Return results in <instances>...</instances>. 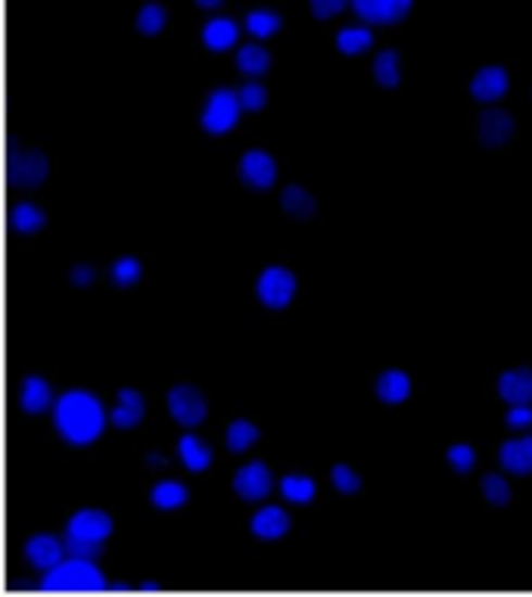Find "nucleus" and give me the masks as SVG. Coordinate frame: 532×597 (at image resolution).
Segmentation results:
<instances>
[{
  "mask_svg": "<svg viewBox=\"0 0 532 597\" xmlns=\"http://www.w3.org/2000/svg\"><path fill=\"white\" fill-rule=\"evenodd\" d=\"M53 427L69 445H91L106 430V411L88 390H69L53 402Z\"/></svg>",
  "mask_w": 532,
  "mask_h": 597,
  "instance_id": "1",
  "label": "nucleus"
},
{
  "mask_svg": "<svg viewBox=\"0 0 532 597\" xmlns=\"http://www.w3.org/2000/svg\"><path fill=\"white\" fill-rule=\"evenodd\" d=\"M113 517L106 510L97 507H85L78 513H72L66 523V551L69 557H88L93 560L97 554L103 551V542L113 535Z\"/></svg>",
  "mask_w": 532,
  "mask_h": 597,
  "instance_id": "2",
  "label": "nucleus"
},
{
  "mask_svg": "<svg viewBox=\"0 0 532 597\" xmlns=\"http://www.w3.org/2000/svg\"><path fill=\"white\" fill-rule=\"evenodd\" d=\"M106 582L88 557H69L41 575L45 592H100Z\"/></svg>",
  "mask_w": 532,
  "mask_h": 597,
  "instance_id": "3",
  "label": "nucleus"
},
{
  "mask_svg": "<svg viewBox=\"0 0 532 597\" xmlns=\"http://www.w3.org/2000/svg\"><path fill=\"white\" fill-rule=\"evenodd\" d=\"M243 113V103H240V91H231V88H215V91L206 97V106H203V115H200V125L203 131L218 138V135H228L233 131L237 118Z\"/></svg>",
  "mask_w": 532,
  "mask_h": 597,
  "instance_id": "4",
  "label": "nucleus"
},
{
  "mask_svg": "<svg viewBox=\"0 0 532 597\" xmlns=\"http://www.w3.org/2000/svg\"><path fill=\"white\" fill-rule=\"evenodd\" d=\"M255 296L265 308L283 312L296 296V275L283 265H268L255 280Z\"/></svg>",
  "mask_w": 532,
  "mask_h": 597,
  "instance_id": "5",
  "label": "nucleus"
},
{
  "mask_svg": "<svg viewBox=\"0 0 532 597\" xmlns=\"http://www.w3.org/2000/svg\"><path fill=\"white\" fill-rule=\"evenodd\" d=\"M165 405H168V414L175 417V423H178V427H185V430L200 427L208 414L206 395L197 390V386H190V383H178V386H172L168 395H165Z\"/></svg>",
  "mask_w": 532,
  "mask_h": 597,
  "instance_id": "6",
  "label": "nucleus"
},
{
  "mask_svg": "<svg viewBox=\"0 0 532 597\" xmlns=\"http://www.w3.org/2000/svg\"><path fill=\"white\" fill-rule=\"evenodd\" d=\"M271 485H275V477H271V467L265 460H250V463H243L233 473V495L240 501H262V498H268Z\"/></svg>",
  "mask_w": 532,
  "mask_h": 597,
  "instance_id": "7",
  "label": "nucleus"
},
{
  "mask_svg": "<svg viewBox=\"0 0 532 597\" xmlns=\"http://www.w3.org/2000/svg\"><path fill=\"white\" fill-rule=\"evenodd\" d=\"M237 175H240L243 185L253 187V190H268L278 181V162L265 150H246L237 162Z\"/></svg>",
  "mask_w": 532,
  "mask_h": 597,
  "instance_id": "8",
  "label": "nucleus"
},
{
  "mask_svg": "<svg viewBox=\"0 0 532 597\" xmlns=\"http://www.w3.org/2000/svg\"><path fill=\"white\" fill-rule=\"evenodd\" d=\"M415 0H352V10L362 23L395 25L411 13Z\"/></svg>",
  "mask_w": 532,
  "mask_h": 597,
  "instance_id": "9",
  "label": "nucleus"
},
{
  "mask_svg": "<svg viewBox=\"0 0 532 597\" xmlns=\"http://www.w3.org/2000/svg\"><path fill=\"white\" fill-rule=\"evenodd\" d=\"M10 175H13V185L25 187V190H38L45 185L47 175H50V162L41 150H20L13 156L10 165Z\"/></svg>",
  "mask_w": 532,
  "mask_h": 597,
  "instance_id": "10",
  "label": "nucleus"
},
{
  "mask_svg": "<svg viewBox=\"0 0 532 597\" xmlns=\"http://www.w3.org/2000/svg\"><path fill=\"white\" fill-rule=\"evenodd\" d=\"M477 138H480V143L489 147V150L505 147V143L514 138V115H510L508 110H498V106L480 113V118H477Z\"/></svg>",
  "mask_w": 532,
  "mask_h": 597,
  "instance_id": "11",
  "label": "nucleus"
},
{
  "mask_svg": "<svg viewBox=\"0 0 532 597\" xmlns=\"http://www.w3.org/2000/svg\"><path fill=\"white\" fill-rule=\"evenodd\" d=\"M63 554H66V542H60L56 535H31L25 542V560L38 570V573H47L53 570L56 563H63Z\"/></svg>",
  "mask_w": 532,
  "mask_h": 597,
  "instance_id": "12",
  "label": "nucleus"
},
{
  "mask_svg": "<svg viewBox=\"0 0 532 597\" xmlns=\"http://www.w3.org/2000/svg\"><path fill=\"white\" fill-rule=\"evenodd\" d=\"M510 88V75L505 66H483L470 78V97L480 103H495L502 100Z\"/></svg>",
  "mask_w": 532,
  "mask_h": 597,
  "instance_id": "13",
  "label": "nucleus"
},
{
  "mask_svg": "<svg viewBox=\"0 0 532 597\" xmlns=\"http://www.w3.org/2000/svg\"><path fill=\"white\" fill-rule=\"evenodd\" d=\"M290 513L278 505H265L258 507L253 513V520H250V532H253L255 538H262V542H278L283 538L287 532H290Z\"/></svg>",
  "mask_w": 532,
  "mask_h": 597,
  "instance_id": "14",
  "label": "nucleus"
},
{
  "mask_svg": "<svg viewBox=\"0 0 532 597\" xmlns=\"http://www.w3.org/2000/svg\"><path fill=\"white\" fill-rule=\"evenodd\" d=\"M143 414H147V402H143V395L138 390H118L116 395V405H113V411H110V420H113V427L118 430H135L140 420H143Z\"/></svg>",
  "mask_w": 532,
  "mask_h": 597,
  "instance_id": "15",
  "label": "nucleus"
},
{
  "mask_svg": "<svg viewBox=\"0 0 532 597\" xmlns=\"http://www.w3.org/2000/svg\"><path fill=\"white\" fill-rule=\"evenodd\" d=\"M498 460H502V470L517 473V477H530L532 436H514L508 439V442H502V448H498Z\"/></svg>",
  "mask_w": 532,
  "mask_h": 597,
  "instance_id": "16",
  "label": "nucleus"
},
{
  "mask_svg": "<svg viewBox=\"0 0 532 597\" xmlns=\"http://www.w3.org/2000/svg\"><path fill=\"white\" fill-rule=\"evenodd\" d=\"M498 395L508 405H532V368H510L498 377Z\"/></svg>",
  "mask_w": 532,
  "mask_h": 597,
  "instance_id": "17",
  "label": "nucleus"
},
{
  "mask_svg": "<svg viewBox=\"0 0 532 597\" xmlns=\"http://www.w3.org/2000/svg\"><path fill=\"white\" fill-rule=\"evenodd\" d=\"M373 395H377L383 405H402V402H408V395H411V377L398 368L383 370V373L377 377V383H373Z\"/></svg>",
  "mask_w": 532,
  "mask_h": 597,
  "instance_id": "18",
  "label": "nucleus"
},
{
  "mask_svg": "<svg viewBox=\"0 0 532 597\" xmlns=\"http://www.w3.org/2000/svg\"><path fill=\"white\" fill-rule=\"evenodd\" d=\"M56 398H53V390H50V383L41 380V377H25L23 392H20V405H23L25 414H31V417H38V414H45L50 405H53Z\"/></svg>",
  "mask_w": 532,
  "mask_h": 597,
  "instance_id": "19",
  "label": "nucleus"
},
{
  "mask_svg": "<svg viewBox=\"0 0 532 597\" xmlns=\"http://www.w3.org/2000/svg\"><path fill=\"white\" fill-rule=\"evenodd\" d=\"M237 38H240V25L228 20V16H215V20H208L203 25V45L208 50H215V53H225V50H231L237 45Z\"/></svg>",
  "mask_w": 532,
  "mask_h": 597,
  "instance_id": "20",
  "label": "nucleus"
},
{
  "mask_svg": "<svg viewBox=\"0 0 532 597\" xmlns=\"http://www.w3.org/2000/svg\"><path fill=\"white\" fill-rule=\"evenodd\" d=\"M280 208H283L290 218L308 221V218L318 212V200L312 196V190H305V187L300 185H290L280 190Z\"/></svg>",
  "mask_w": 532,
  "mask_h": 597,
  "instance_id": "21",
  "label": "nucleus"
},
{
  "mask_svg": "<svg viewBox=\"0 0 532 597\" xmlns=\"http://www.w3.org/2000/svg\"><path fill=\"white\" fill-rule=\"evenodd\" d=\"M178 458H181V463L190 473H206L208 467H212V448L200 436L185 433V436L178 439Z\"/></svg>",
  "mask_w": 532,
  "mask_h": 597,
  "instance_id": "22",
  "label": "nucleus"
},
{
  "mask_svg": "<svg viewBox=\"0 0 532 597\" xmlns=\"http://www.w3.org/2000/svg\"><path fill=\"white\" fill-rule=\"evenodd\" d=\"M373 81L387 91L402 85V56H398V50L390 47V50H380L373 56Z\"/></svg>",
  "mask_w": 532,
  "mask_h": 597,
  "instance_id": "23",
  "label": "nucleus"
},
{
  "mask_svg": "<svg viewBox=\"0 0 532 597\" xmlns=\"http://www.w3.org/2000/svg\"><path fill=\"white\" fill-rule=\"evenodd\" d=\"M233 63H237L240 75L258 78V75H265V72L271 69V53L262 45H243L237 50V60Z\"/></svg>",
  "mask_w": 532,
  "mask_h": 597,
  "instance_id": "24",
  "label": "nucleus"
},
{
  "mask_svg": "<svg viewBox=\"0 0 532 597\" xmlns=\"http://www.w3.org/2000/svg\"><path fill=\"white\" fill-rule=\"evenodd\" d=\"M280 495L290 501V505H312L315 495H318V483L312 477H302V473H290L280 480Z\"/></svg>",
  "mask_w": 532,
  "mask_h": 597,
  "instance_id": "25",
  "label": "nucleus"
},
{
  "mask_svg": "<svg viewBox=\"0 0 532 597\" xmlns=\"http://www.w3.org/2000/svg\"><path fill=\"white\" fill-rule=\"evenodd\" d=\"M333 45H337L340 53H346V56H358V53H365L373 45V31H370L368 25H349V28L337 31Z\"/></svg>",
  "mask_w": 532,
  "mask_h": 597,
  "instance_id": "26",
  "label": "nucleus"
},
{
  "mask_svg": "<svg viewBox=\"0 0 532 597\" xmlns=\"http://www.w3.org/2000/svg\"><path fill=\"white\" fill-rule=\"evenodd\" d=\"M150 501L160 510H178L190 501V492H187L185 483H175V480H163L150 488Z\"/></svg>",
  "mask_w": 532,
  "mask_h": 597,
  "instance_id": "27",
  "label": "nucleus"
},
{
  "mask_svg": "<svg viewBox=\"0 0 532 597\" xmlns=\"http://www.w3.org/2000/svg\"><path fill=\"white\" fill-rule=\"evenodd\" d=\"M258 427H255L253 420H233L231 427H228V433H225V442H228V448H231V455H246L250 448H253L255 442H258Z\"/></svg>",
  "mask_w": 532,
  "mask_h": 597,
  "instance_id": "28",
  "label": "nucleus"
},
{
  "mask_svg": "<svg viewBox=\"0 0 532 597\" xmlns=\"http://www.w3.org/2000/svg\"><path fill=\"white\" fill-rule=\"evenodd\" d=\"M10 225L16 233H38L47 225V215L35 203H16L10 212Z\"/></svg>",
  "mask_w": 532,
  "mask_h": 597,
  "instance_id": "29",
  "label": "nucleus"
},
{
  "mask_svg": "<svg viewBox=\"0 0 532 597\" xmlns=\"http://www.w3.org/2000/svg\"><path fill=\"white\" fill-rule=\"evenodd\" d=\"M135 25H138L140 35L153 38V35H160L165 25H168V13H165L163 3L150 0V3H143V7L138 10V16H135Z\"/></svg>",
  "mask_w": 532,
  "mask_h": 597,
  "instance_id": "30",
  "label": "nucleus"
},
{
  "mask_svg": "<svg viewBox=\"0 0 532 597\" xmlns=\"http://www.w3.org/2000/svg\"><path fill=\"white\" fill-rule=\"evenodd\" d=\"M246 31L258 38V41H265V38H271V35H278L280 31V13L275 10H253V13H246Z\"/></svg>",
  "mask_w": 532,
  "mask_h": 597,
  "instance_id": "31",
  "label": "nucleus"
},
{
  "mask_svg": "<svg viewBox=\"0 0 532 597\" xmlns=\"http://www.w3.org/2000/svg\"><path fill=\"white\" fill-rule=\"evenodd\" d=\"M480 492H483V498H486L492 507H508L510 498H514L510 483L502 473H486V477L480 480Z\"/></svg>",
  "mask_w": 532,
  "mask_h": 597,
  "instance_id": "32",
  "label": "nucleus"
},
{
  "mask_svg": "<svg viewBox=\"0 0 532 597\" xmlns=\"http://www.w3.org/2000/svg\"><path fill=\"white\" fill-rule=\"evenodd\" d=\"M330 483H333V488H337L340 495H346V498L362 492V477H358L355 467H349V463H333V467H330Z\"/></svg>",
  "mask_w": 532,
  "mask_h": 597,
  "instance_id": "33",
  "label": "nucleus"
},
{
  "mask_svg": "<svg viewBox=\"0 0 532 597\" xmlns=\"http://www.w3.org/2000/svg\"><path fill=\"white\" fill-rule=\"evenodd\" d=\"M143 275V265H140L135 255H122L113 262V268H110V277H113V283L116 287H135Z\"/></svg>",
  "mask_w": 532,
  "mask_h": 597,
  "instance_id": "34",
  "label": "nucleus"
},
{
  "mask_svg": "<svg viewBox=\"0 0 532 597\" xmlns=\"http://www.w3.org/2000/svg\"><path fill=\"white\" fill-rule=\"evenodd\" d=\"M445 460H448V467L464 477V473H470L473 470V463H477V452H473V445H467V442H458V445H452L448 452H445Z\"/></svg>",
  "mask_w": 532,
  "mask_h": 597,
  "instance_id": "35",
  "label": "nucleus"
},
{
  "mask_svg": "<svg viewBox=\"0 0 532 597\" xmlns=\"http://www.w3.org/2000/svg\"><path fill=\"white\" fill-rule=\"evenodd\" d=\"M240 103H243L246 113H262V110L268 106V88L250 78V81L240 88Z\"/></svg>",
  "mask_w": 532,
  "mask_h": 597,
  "instance_id": "36",
  "label": "nucleus"
},
{
  "mask_svg": "<svg viewBox=\"0 0 532 597\" xmlns=\"http://www.w3.org/2000/svg\"><path fill=\"white\" fill-rule=\"evenodd\" d=\"M346 7H352V0H308V13H312L318 23L337 20Z\"/></svg>",
  "mask_w": 532,
  "mask_h": 597,
  "instance_id": "37",
  "label": "nucleus"
},
{
  "mask_svg": "<svg viewBox=\"0 0 532 597\" xmlns=\"http://www.w3.org/2000/svg\"><path fill=\"white\" fill-rule=\"evenodd\" d=\"M505 427L523 433L532 427V405H508V414H505Z\"/></svg>",
  "mask_w": 532,
  "mask_h": 597,
  "instance_id": "38",
  "label": "nucleus"
},
{
  "mask_svg": "<svg viewBox=\"0 0 532 597\" xmlns=\"http://www.w3.org/2000/svg\"><path fill=\"white\" fill-rule=\"evenodd\" d=\"M69 280H72V287H91V283H93V268H91V265H72Z\"/></svg>",
  "mask_w": 532,
  "mask_h": 597,
  "instance_id": "39",
  "label": "nucleus"
},
{
  "mask_svg": "<svg viewBox=\"0 0 532 597\" xmlns=\"http://www.w3.org/2000/svg\"><path fill=\"white\" fill-rule=\"evenodd\" d=\"M221 3H225V0H197V7H200V10H218Z\"/></svg>",
  "mask_w": 532,
  "mask_h": 597,
  "instance_id": "40",
  "label": "nucleus"
},
{
  "mask_svg": "<svg viewBox=\"0 0 532 597\" xmlns=\"http://www.w3.org/2000/svg\"><path fill=\"white\" fill-rule=\"evenodd\" d=\"M163 463H165V458H163V455H156V452H153V455L147 458V467H153V470H160Z\"/></svg>",
  "mask_w": 532,
  "mask_h": 597,
  "instance_id": "41",
  "label": "nucleus"
}]
</instances>
